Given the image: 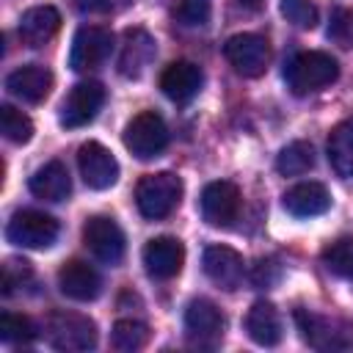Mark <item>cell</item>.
<instances>
[{
    "instance_id": "cell-1",
    "label": "cell",
    "mask_w": 353,
    "mask_h": 353,
    "mask_svg": "<svg viewBox=\"0 0 353 353\" xmlns=\"http://www.w3.org/2000/svg\"><path fill=\"white\" fill-rule=\"evenodd\" d=\"M182 179L171 171H157V174H146L138 188H135V204L141 210L143 218L149 221H160L165 215H171L182 199Z\"/></svg>"
},
{
    "instance_id": "cell-2",
    "label": "cell",
    "mask_w": 353,
    "mask_h": 353,
    "mask_svg": "<svg viewBox=\"0 0 353 353\" xmlns=\"http://www.w3.org/2000/svg\"><path fill=\"white\" fill-rule=\"evenodd\" d=\"M339 74L336 61L328 52L320 50H309V52H298L287 69H284V80L292 88V94H309V91H320L325 85H331Z\"/></svg>"
},
{
    "instance_id": "cell-3",
    "label": "cell",
    "mask_w": 353,
    "mask_h": 353,
    "mask_svg": "<svg viewBox=\"0 0 353 353\" xmlns=\"http://www.w3.org/2000/svg\"><path fill=\"white\" fill-rule=\"evenodd\" d=\"M47 339L55 350L80 353L97 347V323L77 312H52L47 317Z\"/></svg>"
},
{
    "instance_id": "cell-4",
    "label": "cell",
    "mask_w": 353,
    "mask_h": 353,
    "mask_svg": "<svg viewBox=\"0 0 353 353\" xmlns=\"http://www.w3.org/2000/svg\"><path fill=\"white\" fill-rule=\"evenodd\" d=\"M295 323L301 331V339L314 350H347L353 347V325L328 320L323 314H314L309 309L295 312Z\"/></svg>"
},
{
    "instance_id": "cell-5",
    "label": "cell",
    "mask_w": 353,
    "mask_h": 353,
    "mask_svg": "<svg viewBox=\"0 0 353 353\" xmlns=\"http://www.w3.org/2000/svg\"><path fill=\"white\" fill-rule=\"evenodd\" d=\"M58 232H61L58 221L39 210H19L11 215L6 226L8 243L19 248H50L58 240Z\"/></svg>"
},
{
    "instance_id": "cell-6",
    "label": "cell",
    "mask_w": 353,
    "mask_h": 353,
    "mask_svg": "<svg viewBox=\"0 0 353 353\" xmlns=\"http://www.w3.org/2000/svg\"><path fill=\"white\" fill-rule=\"evenodd\" d=\"M124 146L138 160H152L168 146V127L154 110H143L124 127Z\"/></svg>"
},
{
    "instance_id": "cell-7",
    "label": "cell",
    "mask_w": 353,
    "mask_h": 353,
    "mask_svg": "<svg viewBox=\"0 0 353 353\" xmlns=\"http://www.w3.org/2000/svg\"><path fill=\"white\" fill-rule=\"evenodd\" d=\"M110 50H113V33L110 30H105L99 25H83L72 39L69 66L74 72H91L108 61Z\"/></svg>"
},
{
    "instance_id": "cell-8",
    "label": "cell",
    "mask_w": 353,
    "mask_h": 353,
    "mask_svg": "<svg viewBox=\"0 0 353 353\" xmlns=\"http://www.w3.org/2000/svg\"><path fill=\"white\" fill-rule=\"evenodd\" d=\"M83 240H85L88 251L105 265H119L124 259V248H127L124 232L108 215H91L83 226Z\"/></svg>"
},
{
    "instance_id": "cell-9",
    "label": "cell",
    "mask_w": 353,
    "mask_h": 353,
    "mask_svg": "<svg viewBox=\"0 0 353 353\" xmlns=\"http://www.w3.org/2000/svg\"><path fill=\"white\" fill-rule=\"evenodd\" d=\"M185 336L196 347H215L223 336L221 309L207 298L190 301L188 309H185Z\"/></svg>"
},
{
    "instance_id": "cell-10",
    "label": "cell",
    "mask_w": 353,
    "mask_h": 353,
    "mask_svg": "<svg viewBox=\"0 0 353 353\" xmlns=\"http://www.w3.org/2000/svg\"><path fill=\"white\" fill-rule=\"evenodd\" d=\"M105 102V88L94 80H85V83H77L66 99L61 102V113H58V121L61 127L66 130H77V127H85L88 121H94V116L99 113Z\"/></svg>"
},
{
    "instance_id": "cell-11",
    "label": "cell",
    "mask_w": 353,
    "mask_h": 353,
    "mask_svg": "<svg viewBox=\"0 0 353 353\" xmlns=\"http://www.w3.org/2000/svg\"><path fill=\"white\" fill-rule=\"evenodd\" d=\"M223 55L232 69L243 77H259L268 66V41L256 33H237L223 44Z\"/></svg>"
},
{
    "instance_id": "cell-12",
    "label": "cell",
    "mask_w": 353,
    "mask_h": 353,
    "mask_svg": "<svg viewBox=\"0 0 353 353\" xmlns=\"http://www.w3.org/2000/svg\"><path fill=\"white\" fill-rule=\"evenodd\" d=\"M77 165H80V176L88 188L94 190H108L116 185L119 179V163L113 157L110 149H105L97 141H88L80 146L77 152Z\"/></svg>"
},
{
    "instance_id": "cell-13",
    "label": "cell",
    "mask_w": 353,
    "mask_h": 353,
    "mask_svg": "<svg viewBox=\"0 0 353 353\" xmlns=\"http://www.w3.org/2000/svg\"><path fill=\"white\" fill-rule=\"evenodd\" d=\"M199 204H201V218L210 226H232L240 215V190L237 185L218 179L201 190Z\"/></svg>"
},
{
    "instance_id": "cell-14",
    "label": "cell",
    "mask_w": 353,
    "mask_h": 353,
    "mask_svg": "<svg viewBox=\"0 0 353 353\" xmlns=\"http://www.w3.org/2000/svg\"><path fill=\"white\" fill-rule=\"evenodd\" d=\"M182 262H185V248L176 237H154L143 245V268L152 279H174L179 270H182Z\"/></svg>"
},
{
    "instance_id": "cell-15",
    "label": "cell",
    "mask_w": 353,
    "mask_h": 353,
    "mask_svg": "<svg viewBox=\"0 0 353 353\" xmlns=\"http://www.w3.org/2000/svg\"><path fill=\"white\" fill-rule=\"evenodd\" d=\"M201 265H204V273L210 276V281L223 290H237L243 281V273H245L243 256L229 245H207Z\"/></svg>"
},
{
    "instance_id": "cell-16",
    "label": "cell",
    "mask_w": 353,
    "mask_h": 353,
    "mask_svg": "<svg viewBox=\"0 0 353 353\" xmlns=\"http://www.w3.org/2000/svg\"><path fill=\"white\" fill-rule=\"evenodd\" d=\"M58 290L72 301H94L102 292V276L83 259H72L58 270Z\"/></svg>"
},
{
    "instance_id": "cell-17",
    "label": "cell",
    "mask_w": 353,
    "mask_h": 353,
    "mask_svg": "<svg viewBox=\"0 0 353 353\" xmlns=\"http://www.w3.org/2000/svg\"><path fill=\"white\" fill-rule=\"evenodd\" d=\"M154 58V39L143 30V28H130L124 33V44H121V55H119V72L124 77L138 80L146 66Z\"/></svg>"
},
{
    "instance_id": "cell-18",
    "label": "cell",
    "mask_w": 353,
    "mask_h": 353,
    "mask_svg": "<svg viewBox=\"0 0 353 353\" xmlns=\"http://www.w3.org/2000/svg\"><path fill=\"white\" fill-rule=\"evenodd\" d=\"M201 83H204V74H201V69H199L196 63H190V61H174V63H168V66L163 69V74H160V88H163V94H165L168 99H174V102H188V99H193V97L199 94Z\"/></svg>"
},
{
    "instance_id": "cell-19",
    "label": "cell",
    "mask_w": 353,
    "mask_h": 353,
    "mask_svg": "<svg viewBox=\"0 0 353 353\" xmlns=\"http://www.w3.org/2000/svg\"><path fill=\"white\" fill-rule=\"evenodd\" d=\"M6 88L22 102H41L52 88V72L41 63H28L6 77Z\"/></svg>"
},
{
    "instance_id": "cell-20",
    "label": "cell",
    "mask_w": 353,
    "mask_h": 353,
    "mask_svg": "<svg viewBox=\"0 0 353 353\" xmlns=\"http://www.w3.org/2000/svg\"><path fill=\"white\" fill-rule=\"evenodd\" d=\"M331 207V193L320 182H298L284 193V210L295 218H314Z\"/></svg>"
},
{
    "instance_id": "cell-21",
    "label": "cell",
    "mask_w": 353,
    "mask_h": 353,
    "mask_svg": "<svg viewBox=\"0 0 353 353\" xmlns=\"http://www.w3.org/2000/svg\"><path fill=\"white\" fill-rule=\"evenodd\" d=\"M28 188H30V193L36 199L63 201L72 193V179H69V171H66V165L61 160H50L41 168H36V174L28 182Z\"/></svg>"
},
{
    "instance_id": "cell-22",
    "label": "cell",
    "mask_w": 353,
    "mask_h": 353,
    "mask_svg": "<svg viewBox=\"0 0 353 353\" xmlns=\"http://www.w3.org/2000/svg\"><path fill=\"white\" fill-rule=\"evenodd\" d=\"M61 28V14L52 6H36L28 8L19 19V39L28 47H41L44 41H50Z\"/></svg>"
},
{
    "instance_id": "cell-23",
    "label": "cell",
    "mask_w": 353,
    "mask_h": 353,
    "mask_svg": "<svg viewBox=\"0 0 353 353\" xmlns=\"http://www.w3.org/2000/svg\"><path fill=\"white\" fill-rule=\"evenodd\" d=\"M245 331L262 347L279 345L281 342V317H279L276 306L268 301H256L245 314Z\"/></svg>"
},
{
    "instance_id": "cell-24",
    "label": "cell",
    "mask_w": 353,
    "mask_h": 353,
    "mask_svg": "<svg viewBox=\"0 0 353 353\" xmlns=\"http://www.w3.org/2000/svg\"><path fill=\"white\" fill-rule=\"evenodd\" d=\"M328 163L342 179L353 176V124L334 127L328 138Z\"/></svg>"
},
{
    "instance_id": "cell-25",
    "label": "cell",
    "mask_w": 353,
    "mask_h": 353,
    "mask_svg": "<svg viewBox=\"0 0 353 353\" xmlns=\"http://www.w3.org/2000/svg\"><path fill=\"white\" fill-rule=\"evenodd\" d=\"M312 168H314V149L309 141H292L276 157V171L281 176H301Z\"/></svg>"
},
{
    "instance_id": "cell-26",
    "label": "cell",
    "mask_w": 353,
    "mask_h": 353,
    "mask_svg": "<svg viewBox=\"0 0 353 353\" xmlns=\"http://www.w3.org/2000/svg\"><path fill=\"white\" fill-rule=\"evenodd\" d=\"M0 132L11 143H28L33 138V121L14 105H0Z\"/></svg>"
},
{
    "instance_id": "cell-27",
    "label": "cell",
    "mask_w": 353,
    "mask_h": 353,
    "mask_svg": "<svg viewBox=\"0 0 353 353\" xmlns=\"http://www.w3.org/2000/svg\"><path fill=\"white\" fill-rule=\"evenodd\" d=\"M146 339H149V331H146V325L138 323V320H119V323L113 325V334H110L113 347L121 350V353H135V350H141V347L146 345Z\"/></svg>"
},
{
    "instance_id": "cell-28",
    "label": "cell",
    "mask_w": 353,
    "mask_h": 353,
    "mask_svg": "<svg viewBox=\"0 0 353 353\" xmlns=\"http://www.w3.org/2000/svg\"><path fill=\"white\" fill-rule=\"evenodd\" d=\"M323 265L342 279H353V237H342L323 251Z\"/></svg>"
},
{
    "instance_id": "cell-29",
    "label": "cell",
    "mask_w": 353,
    "mask_h": 353,
    "mask_svg": "<svg viewBox=\"0 0 353 353\" xmlns=\"http://www.w3.org/2000/svg\"><path fill=\"white\" fill-rule=\"evenodd\" d=\"M36 325L30 317L25 314H14V312H3L0 314V339L3 342H11V345H25V342H33L36 339Z\"/></svg>"
},
{
    "instance_id": "cell-30",
    "label": "cell",
    "mask_w": 353,
    "mask_h": 353,
    "mask_svg": "<svg viewBox=\"0 0 353 353\" xmlns=\"http://www.w3.org/2000/svg\"><path fill=\"white\" fill-rule=\"evenodd\" d=\"M210 14H212V0H176V6H174L176 22H182L188 28L207 25Z\"/></svg>"
},
{
    "instance_id": "cell-31",
    "label": "cell",
    "mask_w": 353,
    "mask_h": 353,
    "mask_svg": "<svg viewBox=\"0 0 353 353\" xmlns=\"http://www.w3.org/2000/svg\"><path fill=\"white\" fill-rule=\"evenodd\" d=\"M281 14L287 17V22H292L295 28L312 30L317 25V8L312 0H281Z\"/></svg>"
},
{
    "instance_id": "cell-32",
    "label": "cell",
    "mask_w": 353,
    "mask_h": 353,
    "mask_svg": "<svg viewBox=\"0 0 353 353\" xmlns=\"http://www.w3.org/2000/svg\"><path fill=\"white\" fill-rule=\"evenodd\" d=\"M328 39L345 50L353 47V11L347 8H334L331 22H328Z\"/></svg>"
},
{
    "instance_id": "cell-33",
    "label": "cell",
    "mask_w": 353,
    "mask_h": 353,
    "mask_svg": "<svg viewBox=\"0 0 353 353\" xmlns=\"http://www.w3.org/2000/svg\"><path fill=\"white\" fill-rule=\"evenodd\" d=\"M270 270H279V265L276 262H265V259H259L256 262V268H254V273H251V279H254V284L256 287H268V284H273L276 281V273L270 276Z\"/></svg>"
},
{
    "instance_id": "cell-34",
    "label": "cell",
    "mask_w": 353,
    "mask_h": 353,
    "mask_svg": "<svg viewBox=\"0 0 353 353\" xmlns=\"http://www.w3.org/2000/svg\"><path fill=\"white\" fill-rule=\"evenodd\" d=\"M110 3L113 0H74V6L80 11H85V14H102V11L110 8Z\"/></svg>"
},
{
    "instance_id": "cell-35",
    "label": "cell",
    "mask_w": 353,
    "mask_h": 353,
    "mask_svg": "<svg viewBox=\"0 0 353 353\" xmlns=\"http://www.w3.org/2000/svg\"><path fill=\"white\" fill-rule=\"evenodd\" d=\"M237 3H240L243 8H256V6L262 3V0H237Z\"/></svg>"
}]
</instances>
